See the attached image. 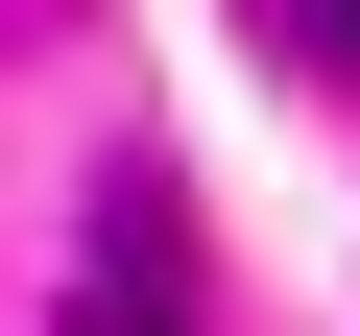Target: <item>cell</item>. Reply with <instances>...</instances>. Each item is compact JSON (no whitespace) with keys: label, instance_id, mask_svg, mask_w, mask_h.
Instances as JSON below:
<instances>
[{"label":"cell","instance_id":"obj_1","mask_svg":"<svg viewBox=\"0 0 360 336\" xmlns=\"http://www.w3.org/2000/svg\"><path fill=\"white\" fill-rule=\"evenodd\" d=\"M96 336H217V312H193V217H168V168L96 193Z\"/></svg>","mask_w":360,"mask_h":336},{"label":"cell","instance_id":"obj_2","mask_svg":"<svg viewBox=\"0 0 360 336\" xmlns=\"http://www.w3.org/2000/svg\"><path fill=\"white\" fill-rule=\"evenodd\" d=\"M264 25H288V49L336 72V96H360V0H264Z\"/></svg>","mask_w":360,"mask_h":336}]
</instances>
